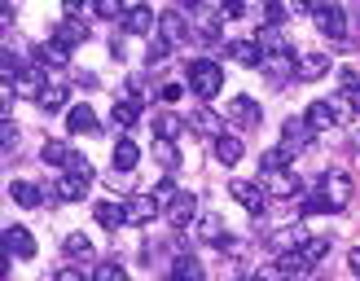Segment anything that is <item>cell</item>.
<instances>
[{
	"mask_svg": "<svg viewBox=\"0 0 360 281\" xmlns=\"http://www.w3.org/2000/svg\"><path fill=\"white\" fill-rule=\"evenodd\" d=\"M185 79H189V88H193L198 97H215L224 88V66L211 62V58H198V62H189Z\"/></svg>",
	"mask_w": 360,
	"mask_h": 281,
	"instance_id": "obj_1",
	"label": "cell"
},
{
	"mask_svg": "<svg viewBox=\"0 0 360 281\" xmlns=\"http://www.w3.org/2000/svg\"><path fill=\"white\" fill-rule=\"evenodd\" d=\"M352 119V105L343 97H321L308 105V123H312V132H326V128H338V123H347Z\"/></svg>",
	"mask_w": 360,
	"mask_h": 281,
	"instance_id": "obj_2",
	"label": "cell"
},
{
	"mask_svg": "<svg viewBox=\"0 0 360 281\" xmlns=\"http://www.w3.org/2000/svg\"><path fill=\"white\" fill-rule=\"evenodd\" d=\"M321 198H326L330 211H343L352 202V176L347 171H330V176H321Z\"/></svg>",
	"mask_w": 360,
	"mask_h": 281,
	"instance_id": "obj_3",
	"label": "cell"
},
{
	"mask_svg": "<svg viewBox=\"0 0 360 281\" xmlns=\"http://www.w3.org/2000/svg\"><path fill=\"white\" fill-rule=\"evenodd\" d=\"M229 193H233V198H238L246 211H255V216H264V211H268V189H264L259 181H233Z\"/></svg>",
	"mask_w": 360,
	"mask_h": 281,
	"instance_id": "obj_4",
	"label": "cell"
},
{
	"mask_svg": "<svg viewBox=\"0 0 360 281\" xmlns=\"http://www.w3.org/2000/svg\"><path fill=\"white\" fill-rule=\"evenodd\" d=\"M312 18H316L321 35H330L334 44H343V40H347V35H343L347 18H343V9H338V5H312Z\"/></svg>",
	"mask_w": 360,
	"mask_h": 281,
	"instance_id": "obj_5",
	"label": "cell"
},
{
	"mask_svg": "<svg viewBox=\"0 0 360 281\" xmlns=\"http://www.w3.org/2000/svg\"><path fill=\"white\" fill-rule=\"evenodd\" d=\"M158 31H163L167 44L193 40V31H189V22H185V9H163V13H158Z\"/></svg>",
	"mask_w": 360,
	"mask_h": 281,
	"instance_id": "obj_6",
	"label": "cell"
},
{
	"mask_svg": "<svg viewBox=\"0 0 360 281\" xmlns=\"http://www.w3.org/2000/svg\"><path fill=\"white\" fill-rule=\"evenodd\" d=\"M308 136H312V123H308V119H285V123H281V150L290 154V158L308 145Z\"/></svg>",
	"mask_w": 360,
	"mask_h": 281,
	"instance_id": "obj_7",
	"label": "cell"
},
{
	"mask_svg": "<svg viewBox=\"0 0 360 281\" xmlns=\"http://www.w3.org/2000/svg\"><path fill=\"white\" fill-rule=\"evenodd\" d=\"M264 70H268V79H273V84H281L285 75H295V53H290V44L264 53Z\"/></svg>",
	"mask_w": 360,
	"mask_h": 281,
	"instance_id": "obj_8",
	"label": "cell"
},
{
	"mask_svg": "<svg viewBox=\"0 0 360 281\" xmlns=\"http://www.w3.org/2000/svg\"><path fill=\"white\" fill-rule=\"evenodd\" d=\"M44 88H49L44 70H40V66H27L22 75L13 79V97H35V101H40V97H44Z\"/></svg>",
	"mask_w": 360,
	"mask_h": 281,
	"instance_id": "obj_9",
	"label": "cell"
},
{
	"mask_svg": "<svg viewBox=\"0 0 360 281\" xmlns=\"http://www.w3.org/2000/svg\"><path fill=\"white\" fill-rule=\"evenodd\" d=\"M189 128L193 132H202V136H211V140H220L224 136V119L211 110V105H198V110L189 115Z\"/></svg>",
	"mask_w": 360,
	"mask_h": 281,
	"instance_id": "obj_10",
	"label": "cell"
},
{
	"mask_svg": "<svg viewBox=\"0 0 360 281\" xmlns=\"http://www.w3.org/2000/svg\"><path fill=\"white\" fill-rule=\"evenodd\" d=\"M224 58L242 62V66H264V48H259V40H229Z\"/></svg>",
	"mask_w": 360,
	"mask_h": 281,
	"instance_id": "obj_11",
	"label": "cell"
},
{
	"mask_svg": "<svg viewBox=\"0 0 360 281\" xmlns=\"http://www.w3.org/2000/svg\"><path fill=\"white\" fill-rule=\"evenodd\" d=\"M303 242H308V233H303L299 224H285V228H277V233L268 237V251H277V255H290V251H299Z\"/></svg>",
	"mask_w": 360,
	"mask_h": 281,
	"instance_id": "obj_12",
	"label": "cell"
},
{
	"mask_svg": "<svg viewBox=\"0 0 360 281\" xmlns=\"http://www.w3.org/2000/svg\"><path fill=\"white\" fill-rule=\"evenodd\" d=\"M224 119H233L238 128H255V123H259V105L250 101V97H233L224 105Z\"/></svg>",
	"mask_w": 360,
	"mask_h": 281,
	"instance_id": "obj_13",
	"label": "cell"
},
{
	"mask_svg": "<svg viewBox=\"0 0 360 281\" xmlns=\"http://www.w3.org/2000/svg\"><path fill=\"white\" fill-rule=\"evenodd\" d=\"M123 207H128V224H150L158 211H163V207L154 202V193H136V198H128Z\"/></svg>",
	"mask_w": 360,
	"mask_h": 281,
	"instance_id": "obj_14",
	"label": "cell"
},
{
	"mask_svg": "<svg viewBox=\"0 0 360 281\" xmlns=\"http://www.w3.org/2000/svg\"><path fill=\"white\" fill-rule=\"evenodd\" d=\"M5 251L18 255V259H31V255H35V237L27 233L22 224H9V228H5Z\"/></svg>",
	"mask_w": 360,
	"mask_h": 281,
	"instance_id": "obj_15",
	"label": "cell"
},
{
	"mask_svg": "<svg viewBox=\"0 0 360 281\" xmlns=\"http://www.w3.org/2000/svg\"><path fill=\"white\" fill-rule=\"evenodd\" d=\"M163 216H167V224H172V228H185L189 220H198V198H193V193H180V198L163 211Z\"/></svg>",
	"mask_w": 360,
	"mask_h": 281,
	"instance_id": "obj_16",
	"label": "cell"
},
{
	"mask_svg": "<svg viewBox=\"0 0 360 281\" xmlns=\"http://www.w3.org/2000/svg\"><path fill=\"white\" fill-rule=\"evenodd\" d=\"M123 31H128V35H150L154 31V9L128 5V13H123Z\"/></svg>",
	"mask_w": 360,
	"mask_h": 281,
	"instance_id": "obj_17",
	"label": "cell"
},
{
	"mask_svg": "<svg viewBox=\"0 0 360 281\" xmlns=\"http://www.w3.org/2000/svg\"><path fill=\"white\" fill-rule=\"evenodd\" d=\"M88 185H93V181H84V176H58L53 198H58V202H79L84 193H88Z\"/></svg>",
	"mask_w": 360,
	"mask_h": 281,
	"instance_id": "obj_18",
	"label": "cell"
},
{
	"mask_svg": "<svg viewBox=\"0 0 360 281\" xmlns=\"http://www.w3.org/2000/svg\"><path fill=\"white\" fill-rule=\"evenodd\" d=\"M66 128H70V136L97 132V115H93V105H70V115H66Z\"/></svg>",
	"mask_w": 360,
	"mask_h": 281,
	"instance_id": "obj_19",
	"label": "cell"
},
{
	"mask_svg": "<svg viewBox=\"0 0 360 281\" xmlns=\"http://www.w3.org/2000/svg\"><path fill=\"white\" fill-rule=\"evenodd\" d=\"M9 198H13L18 207H27V211H35V207H40V202L49 198V193H44V189H35L31 181H13V185H9Z\"/></svg>",
	"mask_w": 360,
	"mask_h": 281,
	"instance_id": "obj_20",
	"label": "cell"
},
{
	"mask_svg": "<svg viewBox=\"0 0 360 281\" xmlns=\"http://www.w3.org/2000/svg\"><path fill=\"white\" fill-rule=\"evenodd\" d=\"M35 58H40L44 66H58V70H62V66H70V48H66L62 40H53V35H49V40L35 48Z\"/></svg>",
	"mask_w": 360,
	"mask_h": 281,
	"instance_id": "obj_21",
	"label": "cell"
},
{
	"mask_svg": "<svg viewBox=\"0 0 360 281\" xmlns=\"http://www.w3.org/2000/svg\"><path fill=\"white\" fill-rule=\"evenodd\" d=\"M93 216H97V224H101V228H110V233H115L119 224H128V207H115V202H97V207H93Z\"/></svg>",
	"mask_w": 360,
	"mask_h": 281,
	"instance_id": "obj_22",
	"label": "cell"
},
{
	"mask_svg": "<svg viewBox=\"0 0 360 281\" xmlns=\"http://www.w3.org/2000/svg\"><path fill=\"white\" fill-rule=\"evenodd\" d=\"M268 198H295L299 193V181H295V171H277V176H268Z\"/></svg>",
	"mask_w": 360,
	"mask_h": 281,
	"instance_id": "obj_23",
	"label": "cell"
},
{
	"mask_svg": "<svg viewBox=\"0 0 360 281\" xmlns=\"http://www.w3.org/2000/svg\"><path fill=\"white\" fill-rule=\"evenodd\" d=\"M53 40H62L66 48H75V44H84V40H88V22H75V18H66V22L53 31Z\"/></svg>",
	"mask_w": 360,
	"mask_h": 281,
	"instance_id": "obj_24",
	"label": "cell"
},
{
	"mask_svg": "<svg viewBox=\"0 0 360 281\" xmlns=\"http://www.w3.org/2000/svg\"><path fill=\"white\" fill-rule=\"evenodd\" d=\"M110 119H115V128H132V123L141 119V101H136V97H123V101H115Z\"/></svg>",
	"mask_w": 360,
	"mask_h": 281,
	"instance_id": "obj_25",
	"label": "cell"
},
{
	"mask_svg": "<svg viewBox=\"0 0 360 281\" xmlns=\"http://www.w3.org/2000/svg\"><path fill=\"white\" fill-rule=\"evenodd\" d=\"M70 154H75V150H70L66 140H44V150H40V158H44L49 167H66V163H70Z\"/></svg>",
	"mask_w": 360,
	"mask_h": 281,
	"instance_id": "obj_26",
	"label": "cell"
},
{
	"mask_svg": "<svg viewBox=\"0 0 360 281\" xmlns=\"http://www.w3.org/2000/svg\"><path fill=\"white\" fill-rule=\"evenodd\" d=\"M172 281H202V263L193 255H176V268H172Z\"/></svg>",
	"mask_w": 360,
	"mask_h": 281,
	"instance_id": "obj_27",
	"label": "cell"
},
{
	"mask_svg": "<svg viewBox=\"0 0 360 281\" xmlns=\"http://www.w3.org/2000/svg\"><path fill=\"white\" fill-rule=\"evenodd\" d=\"M326 70H330V58H326V53H308V58H299V75H303V79H321Z\"/></svg>",
	"mask_w": 360,
	"mask_h": 281,
	"instance_id": "obj_28",
	"label": "cell"
},
{
	"mask_svg": "<svg viewBox=\"0 0 360 281\" xmlns=\"http://www.w3.org/2000/svg\"><path fill=\"white\" fill-rule=\"evenodd\" d=\"M338 79H343V101L352 105V110L360 115V75L347 66V70H338Z\"/></svg>",
	"mask_w": 360,
	"mask_h": 281,
	"instance_id": "obj_29",
	"label": "cell"
},
{
	"mask_svg": "<svg viewBox=\"0 0 360 281\" xmlns=\"http://www.w3.org/2000/svg\"><path fill=\"white\" fill-rule=\"evenodd\" d=\"M141 163V150L132 145V140H119L115 145V171H132Z\"/></svg>",
	"mask_w": 360,
	"mask_h": 281,
	"instance_id": "obj_30",
	"label": "cell"
},
{
	"mask_svg": "<svg viewBox=\"0 0 360 281\" xmlns=\"http://www.w3.org/2000/svg\"><path fill=\"white\" fill-rule=\"evenodd\" d=\"M180 128H185V119H180V115H158V119H154V136H158V140H176Z\"/></svg>",
	"mask_w": 360,
	"mask_h": 281,
	"instance_id": "obj_31",
	"label": "cell"
},
{
	"mask_svg": "<svg viewBox=\"0 0 360 281\" xmlns=\"http://www.w3.org/2000/svg\"><path fill=\"white\" fill-rule=\"evenodd\" d=\"M215 158H220L224 167H233L242 158V140L238 136H220V140H215Z\"/></svg>",
	"mask_w": 360,
	"mask_h": 281,
	"instance_id": "obj_32",
	"label": "cell"
},
{
	"mask_svg": "<svg viewBox=\"0 0 360 281\" xmlns=\"http://www.w3.org/2000/svg\"><path fill=\"white\" fill-rule=\"evenodd\" d=\"M198 233H202V242H215V246H220V242L229 237L220 216H202V220H198Z\"/></svg>",
	"mask_w": 360,
	"mask_h": 281,
	"instance_id": "obj_33",
	"label": "cell"
},
{
	"mask_svg": "<svg viewBox=\"0 0 360 281\" xmlns=\"http://www.w3.org/2000/svg\"><path fill=\"white\" fill-rule=\"evenodd\" d=\"M277 273H281V277H303V273H308V259H303L299 251L277 255Z\"/></svg>",
	"mask_w": 360,
	"mask_h": 281,
	"instance_id": "obj_34",
	"label": "cell"
},
{
	"mask_svg": "<svg viewBox=\"0 0 360 281\" xmlns=\"http://www.w3.org/2000/svg\"><path fill=\"white\" fill-rule=\"evenodd\" d=\"M285 163H290V154H285L281 145H277V150H264V154H259V167H264L268 176H277V171H285Z\"/></svg>",
	"mask_w": 360,
	"mask_h": 281,
	"instance_id": "obj_35",
	"label": "cell"
},
{
	"mask_svg": "<svg viewBox=\"0 0 360 281\" xmlns=\"http://www.w3.org/2000/svg\"><path fill=\"white\" fill-rule=\"evenodd\" d=\"M93 281H128V273H123V263H115V259H101L97 268H93Z\"/></svg>",
	"mask_w": 360,
	"mask_h": 281,
	"instance_id": "obj_36",
	"label": "cell"
},
{
	"mask_svg": "<svg viewBox=\"0 0 360 281\" xmlns=\"http://www.w3.org/2000/svg\"><path fill=\"white\" fill-rule=\"evenodd\" d=\"M66 255L70 259H93V242H88L84 233H70L66 237Z\"/></svg>",
	"mask_w": 360,
	"mask_h": 281,
	"instance_id": "obj_37",
	"label": "cell"
},
{
	"mask_svg": "<svg viewBox=\"0 0 360 281\" xmlns=\"http://www.w3.org/2000/svg\"><path fill=\"white\" fill-rule=\"evenodd\" d=\"M326 251H330V237H308V242L299 246V255L308 259V268H312V263H316L321 255H326Z\"/></svg>",
	"mask_w": 360,
	"mask_h": 281,
	"instance_id": "obj_38",
	"label": "cell"
},
{
	"mask_svg": "<svg viewBox=\"0 0 360 281\" xmlns=\"http://www.w3.org/2000/svg\"><path fill=\"white\" fill-rule=\"evenodd\" d=\"M40 105H44L49 115H53V110H62V105H66V84H49V88H44V97H40Z\"/></svg>",
	"mask_w": 360,
	"mask_h": 281,
	"instance_id": "obj_39",
	"label": "cell"
},
{
	"mask_svg": "<svg viewBox=\"0 0 360 281\" xmlns=\"http://www.w3.org/2000/svg\"><path fill=\"white\" fill-rule=\"evenodd\" d=\"M154 158H158V163H163L167 171L180 163V154H176V145H172V140H154Z\"/></svg>",
	"mask_w": 360,
	"mask_h": 281,
	"instance_id": "obj_40",
	"label": "cell"
},
{
	"mask_svg": "<svg viewBox=\"0 0 360 281\" xmlns=\"http://www.w3.org/2000/svg\"><path fill=\"white\" fill-rule=\"evenodd\" d=\"M66 176H84V181H93V163H88L84 154H70V163H66Z\"/></svg>",
	"mask_w": 360,
	"mask_h": 281,
	"instance_id": "obj_41",
	"label": "cell"
},
{
	"mask_svg": "<svg viewBox=\"0 0 360 281\" xmlns=\"http://www.w3.org/2000/svg\"><path fill=\"white\" fill-rule=\"evenodd\" d=\"M167 53H172V44L163 40V35H158V40H150V48H146V62H150V66H158V62L167 58Z\"/></svg>",
	"mask_w": 360,
	"mask_h": 281,
	"instance_id": "obj_42",
	"label": "cell"
},
{
	"mask_svg": "<svg viewBox=\"0 0 360 281\" xmlns=\"http://www.w3.org/2000/svg\"><path fill=\"white\" fill-rule=\"evenodd\" d=\"M285 18H290V5H264V22H268V27L285 22Z\"/></svg>",
	"mask_w": 360,
	"mask_h": 281,
	"instance_id": "obj_43",
	"label": "cell"
},
{
	"mask_svg": "<svg viewBox=\"0 0 360 281\" xmlns=\"http://www.w3.org/2000/svg\"><path fill=\"white\" fill-rule=\"evenodd\" d=\"M123 13H128V9H119L115 0H101V5H97V18H123Z\"/></svg>",
	"mask_w": 360,
	"mask_h": 281,
	"instance_id": "obj_44",
	"label": "cell"
},
{
	"mask_svg": "<svg viewBox=\"0 0 360 281\" xmlns=\"http://www.w3.org/2000/svg\"><path fill=\"white\" fill-rule=\"evenodd\" d=\"M53 281H88V277H84L79 268H62V273H58V277H53Z\"/></svg>",
	"mask_w": 360,
	"mask_h": 281,
	"instance_id": "obj_45",
	"label": "cell"
},
{
	"mask_svg": "<svg viewBox=\"0 0 360 281\" xmlns=\"http://www.w3.org/2000/svg\"><path fill=\"white\" fill-rule=\"evenodd\" d=\"M18 145V128H13V123L5 119V150H13Z\"/></svg>",
	"mask_w": 360,
	"mask_h": 281,
	"instance_id": "obj_46",
	"label": "cell"
},
{
	"mask_svg": "<svg viewBox=\"0 0 360 281\" xmlns=\"http://www.w3.org/2000/svg\"><path fill=\"white\" fill-rule=\"evenodd\" d=\"M180 97V84H163V101H176Z\"/></svg>",
	"mask_w": 360,
	"mask_h": 281,
	"instance_id": "obj_47",
	"label": "cell"
},
{
	"mask_svg": "<svg viewBox=\"0 0 360 281\" xmlns=\"http://www.w3.org/2000/svg\"><path fill=\"white\" fill-rule=\"evenodd\" d=\"M347 263H352V273H356V277H360V246H356V251H352V255H347Z\"/></svg>",
	"mask_w": 360,
	"mask_h": 281,
	"instance_id": "obj_48",
	"label": "cell"
},
{
	"mask_svg": "<svg viewBox=\"0 0 360 281\" xmlns=\"http://www.w3.org/2000/svg\"><path fill=\"white\" fill-rule=\"evenodd\" d=\"M352 150H356V154H360V128H356V132H352Z\"/></svg>",
	"mask_w": 360,
	"mask_h": 281,
	"instance_id": "obj_49",
	"label": "cell"
}]
</instances>
